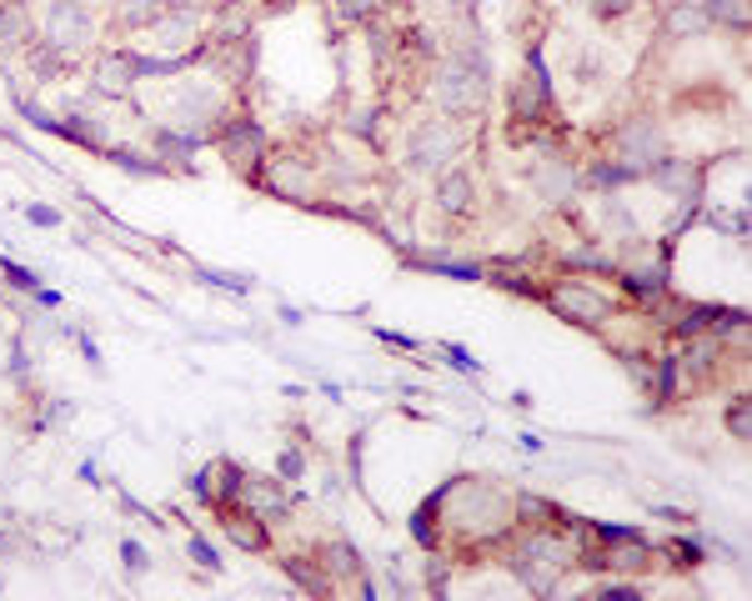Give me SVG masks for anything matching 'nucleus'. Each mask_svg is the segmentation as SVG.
<instances>
[{
	"mask_svg": "<svg viewBox=\"0 0 752 601\" xmlns=\"http://www.w3.org/2000/svg\"><path fill=\"white\" fill-rule=\"evenodd\" d=\"M442 351H446V361H452L456 371H472V376L481 371V361H472V357H467V346H442Z\"/></svg>",
	"mask_w": 752,
	"mask_h": 601,
	"instance_id": "72a5a7b5",
	"label": "nucleus"
},
{
	"mask_svg": "<svg viewBox=\"0 0 752 601\" xmlns=\"http://www.w3.org/2000/svg\"><path fill=\"white\" fill-rule=\"evenodd\" d=\"M682 371H697V376H707V371H717V361L728 357V341L713 332H697V336H682Z\"/></svg>",
	"mask_w": 752,
	"mask_h": 601,
	"instance_id": "f8f14e48",
	"label": "nucleus"
},
{
	"mask_svg": "<svg viewBox=\"0 0 752 601\" xmlns=\"http://www.w3.org/2000/svg\"><path fill=\"white\" fill-rule=\"evenodd\" d=\"M427 587H432V591H446V566H442V562H427Z\"/></svg>",
	"mask_w": 752,
	"mask_h": 601,
	"instance_id": "e433bc0d",
	"label": "nucleus"
},
{
	"mask_svg": "<svg viewBox=\"0 0 752 601\" xmlns=\"http://www.w3.org/2000/svg\"><path fill=\"white\" fill-rule=\"evenodd\" d=\"M56 131H61L65 141H81V146H106V131H100L91 116H71V125L56 121Z\"/></svg>",
	"mask_w": 752,
	"mask_h": 601,
	"instance_id": "5701e85b",
	"label": "nucleus"
},
{
	"mask_svg": "<svg viewBox=\"0 0 752 601\" xmlns=\"http://www.w3.org/2000/svg\"><path fill=\"white\" fill-rule=\"evenodd\" d=\"M116 160H121L126 171H141V176H156V171H166L160 160H146V156H136V151H111Z\"/></svg>",
	"mask_w": 752,
	"mask_h": 601,
	"instance_id": "2f4dec72",
	"label": "nucleus"
},
{
	"mask_svg": "<svg viewBox=\"0 0 752 601\" xmlns=\"http://www.w3.org/2000/svg\"><path fill=\"white\" fill-rule=\"evenodd\" d=\"M703 15L713 25H732V31H748V0H697Z\"/></svg>",
	"mask_w": 752,
	"mask_h": 601,
	"instance_id": "f3484780",
	"label": "nucleus"
},
{
	"mask_svg": "<svg viewBox=\"0 0 752 601\" xmlns=\"http://www.w3.org/2000/svg\"><path fill=\"white\" fill-rule=\"evenodd\" d=\"M728 431L738 436V442H748L752 436V411H748V396H738L732 401V411H728Z\"/></svg>",
	"mask_w": 752,
	"mask_h": 601,
	"instance_id": "bb28decb",
	"label": "nucleus"
},
{
	"mask_svg": "<svg viewBox=\"0 0 752 601\" xmlns=\"http://www.w3.org/2000/svg\"><path fill=\"white\" fill-rule=\"evenodd\" d=\"M552 116V71L542 61V46H527V75L512 81V121L542 125Z\"/></svg>",
	"mask_w": 752,
	"mask_h": 601,
	"instance_id": "20e7f679",
	"label": "nucleus"
},
{
	"mask_svg": "<svg viewBox=\"0 0 752 601\" xmlns=\"http://www.w3.org/2000/svg\"><path fill=\"white\" fill-rule=\"evenodd\" d=\"M617 151H622V166H632V171H653L657 160L667 156V141H663V125L653 121V116H637V121H628L622 131H617Z\"/></svg>",
	"mask_w": 752,
	"mask_h": 601,
	"instance_id": "0eeeda50",
	"label": "nucleus"
},
{
	"mask_svg": "<svg viewBox=\"0 0 752 601\" xmlns=\"http://www.w3.org/2000/svg\"><path fill=\"white\" fill-rule=\"evenodd\" d=\"M0 276L11 286H21V291H40V281H36V271H25L21 261H0Z\"/></svg>",
	"mask_w": 752,
	"mask_h": 601,
	"instance_id": "cd10ccee",
	"label": "nucleus"
},
{
	"mask_svg": "<svg viewBox=\"0 0 752 601\" xmlns=\"http://www.w3.org/2000/svg\"><path fill=\"white\" fill-rule=\"evenodd\" d=\"M25 216H31L36 226H56V221H61V211H50V206H31Z\"/></svg>",
	"mask_w": 752,
	"mask_h": 601,
	"instance_id": "4c0bfd02",
	"label": "nucleus"
},
{
	"mask_svg": "<svg viewBox=\"0 0 752 601\" xmlns=\"http://www.w3.org/2000/svg\"><path fill=\"white\" fill-rule=\"evenodd\" d=\"M272 185L282 191V196H301L307 201L311 196V176H307V166H297V160H272Z\"/></svg>",
	"mask_w": 752,
	"mask_h": 601,
	"instance_id": "dca6fc26",
	"label": "nucleus"
},
{
	"mask_svg": "<svg viewBox=\"0 0 752 601\" xmlns=\"http://www.w3.org/2000/svg\"><path fill=\"white\" fill-rule=\"evenodd\" d=\"M602 591H607V597H637L642 587H628V581H602Z\"/></svg>",
	"mask_w": 752,
	"mask_h": 601,
	"instance_id": "58836bf2",
	"label": "nucleus"
},
{
	"mask_svg": "<svg viewBox=\"0 0 752 601\" xmlns=\"http://www.w3.org/2000/svg\"><path fill=\"white\" fill-rule=\"evenodd\" d=\"M121 556H126V566H131V572H146V552H141L136 541H121Z\"/></svg>",
	"mask_w": 752,
	"mask_h": 601,
	"instance_id": "c9c22d12",
	"label": "nucleus"
},
{
	"mask_svg": "<svg viewBox=\"0 0 752 601\" xmlns=\"http://www.w3.org/2000/svg\"><path fill=\"white\" fill-rule=\"evenodd\" d=\"M542 306L557 311L562 321H572V326H602V321H612V311H617L593 281H557V286H547Z\"/></svg>",
	"mask_w": 752,
	"mask_h": 601,
	"instance_id": "7ed1b4c3",
	"label": "nucleus"
},
{
	"mask_svg": "<svg viewBox=\"0 0 752 601\" xmlns=\"http://www.w3.org/2000/svg\"><path fill=\"white\" fill-rule=\"evenodd\" d=\"M131 81H136V61H131V56H106V65H100V86L106 91H131Z\"/></svg>",
	"mask_w": 752,
	"mask_h": 601,
	"instance_id": "412c9836",
	"label": "nucleus"
},
{
	"mask_svg": "<svg viewBox=\"0 0 752 601\" xmlns=\"http://www.w3.org/2000/svg\"><path fill=\"white\" fill-rule=\"evenodd\" d=\"M321 562L332 566L336 577H361V556H357V546H351V541H332V546L321 552Z\"/></svg>",
	"mask_w": 752,
	"mask_h": 601,
	"instance_id": "aec40b11",
	"label": "nucleus"
},
{
	"mask_svg": "<svg viewBox=\"0 0 752 601\" xmlns=\"http://www.w3.org/2000/svg\"><path fill=\"white\" fill-rule=\"evenodd\" d=\"M276 471H282V481H301V471H307V456H301L297 446H286L282 461H276Z\"/></svg>",
	"mask_w": 752,
	"mask_h": 601,
	"instance_id": "7c9ffc66",
	"label": "nucleus"
},
{
	"mask_svg": "<svg viewBox=\"0 0 752 601\" xmlns=\"http://www.w3.org/2000/svg\"><path fill=\"white\" fill-rule=\"evenodd\" d=\"M216 146H222V156L231 160L236 171H247L251 181H256L261 160H266V131H261L251 116H231V121H222V131H216Z\"/></svg>",
	"mask_w": 752,
	"mask_h": 601,
	"instance_id": "39448f33",
	"label": "nucleus"
},
{
	"mask_svg": "<svg viewBox=\"0 0 752 601\" xmlns=\"http://www.w3.org/2000/svg\"><path fill=\"white\" fill-rule=\"evenodd\" d=\"M587 5H593L597 21H622V15H628L637 0H587Z\"/></svg>",
	"mask_w": 752,
	"mask_h": 601,
	"instance_id": "c756f323",
	"label": "nucleus"
},
{
	"mask_svg": "<svg viewBox=\"0 0 752 601\" xmlns=\"http://www.w3.org/2000/svg\"><path fill=\"white\" fill-rule=\"evenodd\" d=\"M282 572H286V577H297L307 591H326V587H332V581H326V572H311V566L301 562V556H286Z\"/></svg>",
	"mask_w": 752,
	"mask_h": 601,
	"instance_id": "b1692460",
	"label": "nucleus"
},
{
	"mask_svg": "<svg viewBox=\"0 0 752 601\" xmlns=\"http://www.w3.org/2000/svg\"><path fill=\"white\" fill-rule=\"evenodd\" d=\"M667 31H678V36H707L713 21L703 15V5H672V11H667Z\"/></svg>",
	"mask_w": 752,
	"mask_h": 601,
	"instance_id": "a211bd4d",
	"label": "nucleus"
},
{
	"mask_svg": "<svg viewBox=\"0 0 752 601\" xmlns=\"http://www.w3.org/2000/svg\"><path fill=\"white\" fill-rule=\"evenodd\" d=\"M472 491V512H452V527L462 531V537L472 541V546H497L502 537H512V527H517V506H512V496L497 486H487V481H467Z\"/></svg>",
	"mask_w": 752,
	"mask_h": 601,
	"instance_id": "f257e3e1",
	"label": "nucleus"
},
{
	"mask_svg": "<svg viewBox=\"0 0 752 601\" xmlns=\"http://www.w3.org/2000/svg\"><path fill=\"white\" fill-rule=\"evenodd\" d=\"M682 386V357L678 351H663L653 357V406H672Z\"/></svg>",
	"mask_w": 752,
	"mask_h": 601,
	"instance_id": "4468645a",
	"label": "nucleus"
},
{
	"mask_svg": "<svg viewBox=\"0 0 752 601\" xmlns=\"http://www.w3.org/2000/svg\"><path fill=\"white\" fill-rule=\"evenodd\" d=\"M211 471H216V467H201L196 477H191V491H196V496H201L206 506H216V486H211Z\"/></svg>",
	"mask_w": 752,
	"mask_h": 601,
	"instance_id": "473e14b6",
	"label": "nucleus"
},
{
	"mask_svg": "<svg viewBox=\"0 0 752 601\" xmlns=\"http://www.w3.org/2000/svg\"><path fill=\"white\" fill-rule=\"evenodd\" d=\"M191 562H196V566H206V572H222V562H216V552H211V546H206V541H191Z\"/></svg>",
	"mask_w": 752,
	"mask_h": 601,
	"instance_id": "f704fd0d",
	"label": "nucleus"
},
{
	"mask_svg": "<svg viewBox=\"0 0 752 601\" xmlns=\"http://www.w3.org/2000/svg\"><path fill=\"white\" fill-rule=\"evenodd\" d=\"M222 521H226V537L241 546V552H266L272 546V531L261 516H251L247 506H222Z\"/></svg>",
	"mask_w": 752,
	"mask_h": 601,
	"instance_id": "9b49d317",
	"label": "nucleus"
},
{
	"mask_svg": "<svg viewBox=\"0 0 752 601\" xmlns=\"http://www.w3.org/2000/svg\"><path fill=\"white\" fill-rule=\"evenodd\" d=\"M442 502H446V486L432 491V496L417 506V516H411V537H417L427 552H437V546H442V527H437V512H442Z\"/></svg>",
	"mask_w": 752,
	"mask_h": 601,
	"instance_id": "2eb2a0df",
	"label": "nucleus"
},
{
	"mask_svg": "<svg viewBox=\"0 0 752 601\" xmlns=\"http://www.w3.org/2000/svg\"><path fill=\"white\" fill-rule=\"evenodd\" d=\"M587 181H593V185H602V191H612V185H628V181H637V171H632V166H622V160H597L593 171H587Z\"/></svg>",
	"mask_w": 752,
	"mask_h": 601,
	"instance_id": "4be33fe9",
	"label": "nucleus"
},
{
	"mask_svg": "<svg viewBox=\"0 0 752 601\" xmlns=\"http://www.w3.org/2000/svg\"><path fill=\"white\" fill-rule=\"evenodd\" d=\"M236 506H247L251 516H261V521L272 527V521H282V516H286V491H282V481L247 477V486H241V502H236Z\"/></svg>",
	"mask_w": 752,
	"mask_h": 601,
	"instance_id": "1a4fd4ad",
	"label": "nucleus"
},
{
	"mask_svg": "<svg viewBox=\"0 0 752 601\" xmlns=\"http://www.w3.org/2000/svg\"><path fill=\"white\" fill-rule=\"evenodd\" d=\"M377 336H382L386 346H402V351H411V346H417V341H411V336H396V332H377Z\"/></svg>",
	"mask_w": 752,
	"mask_h": 601,
	"instance_id": "ea45409f",
	"label": "nucleus"
},
{
	"mask_svg": "<svg viewBox=\"0 0 752 601\" xmlns=\"http://www.w3.org/2000/svg\"><path fill=\"white\" fill-rule=\"evenodd\" d=\"M437 100H442V111H452V116H477L481 106H487V56L467 50V56L446 61L442 81H437Z\"/></svg>",
	"mask_w": 752,
	"mask_h": 601,
	"instance_id": "f03ea898",
	"label": "nucleus"
},
{
	"mask_svg": "<svg viewBox=\"0 0 752 601\" xmlns=\"http://www.w3.org/2000/svg\"><path fill=\"white\" fill-rule=\"evenodd\" d=\"M216 477H222V491H216V512H222V506H236V502H241L247 471L236 467V461H216Z\"/></svg>",
	"mask_w": 752,
	"mask_h": 601,
	"instance_id": "6ab92c4d",
	"label": "nucleus"
},
{
	"mask_svg": "<svg viewBox=\"0 0 752 601\" xmlns=\"http://www.w3.org/2000/svg\"><path fill=\"white\" fill-rule=\"evenodd\" d=\"M667 556H672V566H682V572H692V566H703V546L697 541H667Z\"/></svg>",
	"mask_w": 752,
	"mask_h": 601,
	"instance_id": "a878e982",
	"label": "nucleus"
},
{
	"mask_svg": "<svg viewBox=\"0 0 752 601\" xmlns=\"http://www.w3.org/2000/svg\"><path fill=\"white\" fill-rule=\"evenodd\" d=\"M456 146H462V135L452 131V121H421L417 131H411V166L417 171H432V176H442L446 166L456 160Z\"/></svg>",
	"mask_w": 752,
	"mask_h": 601,
	"instance_id": "423d86ee",
	"label": "nucleus"
},
{
	"mask_svg": "<svg viewBox=\"0 0 752 601\" xmlns=\"http://www.w3.org/2000/svg\"><path fill=\"white\" fill-rule=\"evenodd\" d=\"M472 201H477L472 176L467 171H442V181H437V206H442L446 216H472Z\"/></svg>",
	"mask_w": 752,
	"mask_h": 601,
	"instance_id": "ddd939ff",
	"label": "nucleus"
},
{
	"mask_svg": "<svg viewBox=\"0 0 752 601\" xmlns=\"http://www.w3.org/2000/svg\"><path fill=\"white\" fill-rule=\"evenodd\" d=\"M392 0H342V15L346 21H371L377 11H386Z\"/></svg>",
	"mask_w": 752,
	"mask_h": 601,
	"instance_id": "c85d7f7f",
	"label": "nucleus"
},
{
	"mask_svg": "<svg viewBox=\"0 0 752 601\" xmlns=\"http://www.w3.org/2000/svg\"><path fill=\"white\" fill-rule=\"evenodd\" d=\"M537 191H542L552 206H568L572 191H577V171H572L568 156H542L537 160Z\"/></svg>",
	"mask_w": 752,
	"mask_h": 601,
	"instance_id": "9d476101",
	"label": "nucleus"
},
{
	"mask_svg": "<svg viewBox=\"0 0 752 601\" xmlns=\"http://www.w3.org/2000/svg\"><path fill=\"white\" fill-rule=\"evenodd\" d=\"M121 15H126L131 25L160 21V15H166V0H121Z\"/></svg>",
	"mask_w": 752,
	"mask_h": 601,
	"instance_id": "393cba45",
	"label": "nucleus"
},
{
	"mask_svg": "<svg viewBox=\"0 0 752 601\" xmlns=\"http://www.w3.org/2000/svg\"><path fill=\"white\" fill-rule=\"evenodd\" d=\"M91 46V15L81 0H56L46 15V50L56 56H71V50Z\"/></svg>",
	"mask_w": 752,
	"mask_h": 601,
	"instance_id": "6e6552de",
	"label": "nucleus"
}]
</instances>
